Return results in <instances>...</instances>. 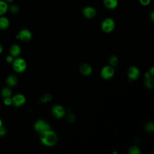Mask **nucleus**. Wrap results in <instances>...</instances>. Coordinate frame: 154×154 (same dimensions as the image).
Here are the masks:
<instances>
[{"label": "nucleus", "instance_id": "1", "mask_svg": "<svg viewBox=\"0 0 154 154\" xmlns=\"http://www.w3.org/2000/svg\"><path fill=\"white\" fill-rule=\"evenodd\" d=\"M41 140L42 143L46 146H52L57 141V136L55 134L49 130L42 133Z\"/></svg>", "mask_w": 154, "mask_h": 154}, {"label": "nucleus", "instance_id": "2", "mask_svg": "<svg viewBox=\"0 0 154 154\" xmlns=\"http://www.w3.org/2000/svg\"><path fill=\"white\" fill-rule=\"evenodd\" d=\"M12 66L14 71L18 73H21L26 69V63L23 58L18 57L14 59L12 62Z\"/></svg>", "mask_w": 154, "mask_h": 154}, {"label": "nucleus", "instance_id": "3", "mask_svg": "<svg viewBox=\"0 0 154 154\" xmlns=\"http://www.w3.org/2000/svg\"><path fill=\"white\" fill-rule=\"evenodd\" d=\"M101 26L102 30L104 32H109L112 31L114 28L115 23L111 18H106L103 20Z\"/></svg>", "mask_w": 154, "mask_h": 154}, {"label": "nucleus", "instance_id": "4", "mask_svg": "<svg viewBox=\"0 0 154 154\" xmlns=\"http://www.w3.org/2000/svg\"><path fill=\"white\" fill-rule=\"evenodd\" d=\"M82 13L83 16L88 19H91L94 17L97 13L96 10L91 6H85L83 8L82 10Z\"/></svg>", "mask_w": 154, "mask_h": 154}, {"label": "nucleus", "instance_id": "5", "mask_svg": "<svg viewBox=\"0 0 154 154\" xmlns=\"http://www.w3.org/2000/svg\"><path fill=\"white\" fill-rule=\"evenodd\" d=\"M32 34L27 29H21L16 35V38L22 41H28L31 38Z\"/></svg>", "mask_w": 154, "mask_h": 154}, {"label": "nucleus", "instance_id": "6", "mask_svg": "<svg viewBox=\"0 0 154 154\" xmlns=\"http://www.w3.org/2000/svg\"><path fill=\"white\" fill-rule=\"evenodd\" d=\"M11 99L12 104L16 107L20 106L25 102V97L22 94H17L14 95Z\"/></svg>", "mask_w": 154, "mask_h": 154}, {"label": "nucleus", "instance_id": "7", "mask_svg": "<svg viewBox=\"0 0 154 154\" xmlns=\"http://www.w3.org/2000/svg\"><path fill=\"white\" fill-rule=\"evenodd\" d=\"M34 128L37 132H41V133L49 129V125L46 122L43 120L37 121L34 125Z\"/></svg>", "mask_w": 154, "mask_h": 154}, {"label": "nucleus", "instance_id": "8", "mask_svg": "<svg viewBox=\"0 0 154 154\" xmlns=\"http://www.w3.org/2000/svg\"><path fill=\"white\" fill-rule=\"evenodd\" d=\"M113 74H114V69L109 66L104 67L101 71V75L102 77L105 79H109L111 78Z\"/></svg>", "mask_w": 154, "mask_h": 154}, {"label": "nucleus", "instance_id": "9", "mask_svg": "<svg viewBox=\"0 0 154 154\" xmlns=\"http://www.w3.org/2000/svg\"><path fill=\"white\" fill-rule=\"evenodd\" d=\"M52 113L53 114L58 118H60L64 115V109L60 105H55L52 108Z\"/></svg>", "mask_w": 154, "mask_h": 154}, {"label": "nucleus", "instance_id": "10", "mask_svg": "<svg viewBox=\"0 0 154 154\" xmlns=\"http://www.w3.org/2000/svg\"><path fill=\"white\" fill-rule=\"evenodd\" d=\"M118 0H103L104 6L109 10L115 9L118 5Z\"/></svg>", "mask_w": 154, "mask_h": 154}, {"label": "nucleus", "instance_id": "11", "mask_svg": "<svg viewBox=\"0 0 154 154\" xmlns=\"http://www.w3.org/2000/svg\"><path fill=\"white\" fill-rule=\"evenodd\" d=\"M21 52V49L19 46L17 45H13L10 48V55L13 57H17Z\"/></svg>", "mask_w": 154, "mask_h": 154}, {"label": "nucleus", "instance_id": "12", "mask_svg": "<svg viewBox=\"0 0 154 154\" xmlns=\"http://www.w3.org/2000/svg\"><path fill=\"white\" fill-rule=\"evenodd\" d=\"M140 72L137 67H132L129 69L128 72V76L131 79H135L139 76Z\"/></svg>", "mask_w": 154, "mask_h": 154}, {"label": "nucleus", "instance_id": "13", "mask_svg": "<svg viewBox=\"0 0 154 154\" xmlns=\"http://www.w3.org/2000/svg\"><path fill=\"white\" fill-rule=\"evenodd\" d=\"M10 25L8 19L4 16H0V29L3 30L7 29Z\"/></svg>", "mask_w": 154, "mask_h": 154}, {"label": "nucleus", "instance_id": "14", "mask_svg": "<svg viewBox=\"0 0 154 154\" xmlns=\"http://www.w3.org/2000/svg\"><path fill=\"white\" fill-rule=\"evenodd\" d=\"M6 84L9 86V87H13L16 85V84L17 82V78L15 75H9L5 79Z\"/></svg>", "mask_w": 154, "mask_h": 154}, {"label": "nucleus", "instance_id": "15", "mask_svg": "<svg viewBox=\"0 0 154 154\" xmlns=\"http://www.w3.org/2000/svg\"><path fill=\"white\" fill-rule=\"evenodd\" d=\"M8 9V4L4 0H0V16H3Z\"/></svg>", "mask_w": 154, "mask_h": 154}, {"label": "nucleus", "instance_id": "16", "mask_svg": "<svg viewBox=\"0 0 154 154\" xmlns=\"http://www.w3.org/2000/svg\"><path fill=\"white\" fill-rule=\"evenodd\" d=\"M11 94H12L11 90L8 87H4L1 91V95L3 98L10 97L11 96Z\"/></svg>", "mask_w": 154, "mask_h": 154}, {"label": "nucleus", "instance_id": "17", "mask_svg": "<svg viewBox=\"0 0 154 154\" xmlns=\"http://www.w3.org/2000/svg\"><path fill=\"white\" fill-rule=\"evenodd\" d=\"M91 70H92L91 67L89 65L86 64H82L80 67L81 72L85 75H88L90 74L91 72Z\"/></svg>", "mask_w": 154, "mask_h": 154}, {"label": "nucleus", "instance_id": "18", "mask_svg": "<svg viewBox=\"0 0 154 154\" xmlns=\"http://www.w3.org/2000/svg\"><path fill=\"white\" fill-rule=\"evenodd\" d=\"M8 10L13 14H16L17 13H18L19 10V7L18 5H16V4H12L10 5V6L8 5Z\"/></svg>", "mask_w": 154, "mask_h": 154}, {"label": "nucleus", "instance_id": "19", "mask_svg": "<svg viewBox=\"0 0 154 154\" xmlns=\"http://www.w3.org/2000/svg\"><path fill=\"white\" fill-rule=\"evenodd\" d=\"M146 85L149 88H152L154 85V81L152 78L148 77L147 79L146 80Z\"/></svg>", "mask_w": 154, "mask_h": 154}, {"label": "nucleus", "instance_id": "20", "mask_svg": "<svg viewBox=\"0 0 154 154\" xmlns=\"http://www.w3.org/2000/svg\"><path fill=\"white\" fill-rule=\"evenodd\" d=\"M3 102H4V104L7 105V106L11 105L12 104V99L11 98V97L4 98Z\"/></svg>", "mask_w": 154, "mask_h": 154}, {"label": "nucleus", "instance_id": "21", "mask_svg": "<svg viewBox=\"0 0 154 154\" xmlns=\"http://www.w3.org/2000/svg\"><path fill=\"white\" fill-rule=\"evenodd\" d=\"M129 153L131 154H139L140 153V150L137 147H132L129 150Z\"/></svg>", "mask_w": 154, "mask_h": 154}, {"label": "nucleus", "instance_id": "22", "mask_svg": "<svg viewBox=\"0 0 154 154\" xmlns=\"http://www.w3.org/2000/svg\"><path fill=\"white\" fill-rule=\"evenodd\" d=\"M117 62H118V60H117V58L115 56H112L111 57H110L109 58V63L112 65V66H115L117 64Z\"/></svg>", "mask_w": 154, "mask_h": 154}, {"label": "nucleus", "instance_id": "23", "mask_svg": "<svg viewBox=\"0 0 154 154\" xmlns=\"http://www.w3.org/2000/svg\"><path fill=\"white\" fill-rule=\"evenodd\" d=\"M6 133H7L6 129L3 126H1L0 127V137L4 136L6 134Z\"/></svg>", "mask_w": 154, "mask_h": 154}, {"label": "nucleus", "instance_id": "24", "mask_svg": "<svg viewBox=\"0 0 154 154\" xmlns=\"http://www.w3.org/2000/svg\"><path fill=\"white\" fill-rule=\"evenodd\" d=\"M140 3L144 6H147L150 4L151 0H139Z\"/></svg>", "mask_w": 154, "mask_h": 154}, {"label": "nucleus", "instance_id": "25", "mask_svg": "<svg viewBox=\"0 0 154 154\" xmlns=\"http://www.w3.org/2000/svg\"><path fill=\"white\" fill-rule=\"evenodd\" d=\"M51 99V96L49 95V94H47L46 96H44L43 97V98L41 99V101L42 102H45L46 101H48V100H50Z\"/></svg>", "mask_w": 154, "mask_h": 154}, {"label": "nucleus", "instance_id": "26", "mask_svg": "<svg viewBox=\"0 0 154 154\" xmlns=\"http://www.w3.org/2000/svg\"><path fill=\"white\" fill-rule=\"evenodd\" d=\"M154 129L153 124L152 123H149L146 126V130L148 131H153Z\"/></svg>", "mask_w": 154, "mask_h": 154}, {"label": "nucleus", "instance_id": "27", "mask_svg": "<svg viewBox=\"0 0 154 154\" xmlns=\"http://www.w3.org/2000/svg\"><path fill=\"white\" fill-rule=\"evenodd\" d=\"M14 60V58H13V57L11 55H8L5 58V61L8 63H12V62Z\"/></svg>", "mask_w": 154, "mask_h": 154}, {"label": "nucleus", "instance_id": "28", "mask_svg": "<svg viewBox=\"0 0 154 154\" xmlns=\"http://www.w3.org/2000/svg\"><path fill=\"white\" fill-rule=\"evenodd\" d=\"M67 120H69V121H70V122H72V121H73V120H74V116L72 115V114H69V115H68V116H67Z\"/></svg>", "mask_w": 154, "mask_h": 154}, {"label": "nucleus", "instance_id": "29", "mask_svg": "<svg viewBox=\"0 0 154 154\" xmlns=\"http://www.w3.org/2000/svg\"><path fill=\"white\" fill-rule=\"evenodd\" d=\"M150 16V18H151L152 20L153 21V19H154V13H153V11H152V12H151Z\"/></svg>", "mask_w": 154, "mask_h": 154}, {"label": "nucleus", "instance_id": "30", "mask_svg": "<svg viewBox=\"0 0 154 154\" xmlns=\"http://www.w3.org/2000/svg\"><path fill=\"white\" fill-rule=\"evenodd\" d=\"M2 51H3V46L1 44H0V54L2 53Z\"/></svg>", "mask_w": 154, "mask_h": 154}, {"label": "nucleus", "instance_id": "31", "mask_svg": "<svg viewBox=\"0 0 154 154\" xmlns=\"http://www.w3.org/2000/svg\"><path fill=\"white\" fill-rule=\"evenodd\" d=\"M4 1H5L6 2H7V3H10V2H11L12 1H13V0H4Z\"/></svg>", "mask_w": 154, "mask_h": 154}, {"label": "nucleus", "instance_id": "32", "mask_svg": "<svg viewBox=\"0 0 154 154\" xmlns=\"http://www.w3.org/2000/svg\"><path fill=\"white\" fill-rule=\"evenodd\" d=\"M150 73L153 75V68L152 67V69H151V70H150Z\"/></svg>", "mask_w": 154, "mask_h": 154}, {"label": "nucleus", "instance_id": "33", "mask_svg": "<svg viewBox=\"0 0 154 154\" xmlns=\"http://www.w3.org/2000/svg\"><path fill=\"white\" fill-rule=\"evenodd\" d=\"M1 126H2V120L0 119V127H1Z\"/></svg>", "mask_w": 154, "mask_h": 154}]
</instances>
